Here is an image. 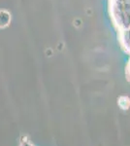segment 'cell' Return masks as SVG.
Masks as SVG:
<instances>
[{
	"mask_svg": "<svg viewBox=\"0 0 130 146\" xmlns=\"http://www.w3.org/2000/svg\"><path fill=\"white\" fill-rule=\"evenodd\" d=\"M11 21V16L10 14L8 13L5 10L0 11V28L5 27L9 25Z\"/></svg>",
	"mask_w": 130,
	"mask_h": 146,
	"instance_id": "1",
	"label": "cell"
}]
</instances>
